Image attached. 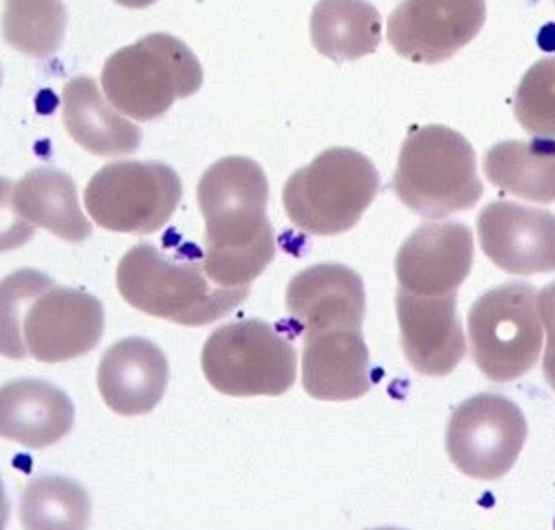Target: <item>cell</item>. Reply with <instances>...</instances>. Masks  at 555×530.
<instances>
[{
  "label": "cell",
  "instance_id": "cell-1",
  "mask_svg": "<svg viewBox=\"0 0 555 530\" xmlns=\"http://www.w3.org/2000/svg\"><path fill=\"white\" fill-rule=\"evenodd\" d=\"M270 185L263 168L245 156L214 161L197 185L206 220L204 270L216 286L245 288L276 257L268 218Z\"/></svg>",
  "mask_w": 555,
  "mask_h": 530
},
{
  "label": "cell",
  "instance_id": "cell-2",
  "mask_svg": "<svg viewBox=\"0 0 555 530\" xmlns=\"http://www.w3.org/2000/svg\"><path fill=\"white\" fill-rule=\"evenodd\" d=\"M116 288L129 307L164 322L204 327L220 322L249 297L251 286L222 288L204 263L175 261L152 243H139L116 268Z\"/></svg>",
  "mask_w": 555,
  "mask_h": 530
},
{
  "label": "cell",
  "instance_id": "cell-3",
  "mask_svg": "<svg viewBox=\"0 0 555 530\" xmlns=\"http://www.w3.org/2000/svg\"><path fill=\"white\" fill-rule=\"evenodd\" d=\"M398 199L427 220L473 209L483 197L477 156L468 139L443 125L415 127L393 172Z\"/></svg>",
  "mask_w": 555,
  "mask_h": 530
},
{
  "label": "cell",
  "instance_id": "cell-4",
  "mask_svg": "<svg viewBox=\"0 0 555 530\" xmlns=\"http://www.w3.org/2000/svg\"><path fill=\"white\" fill-rule=\"evenodd\" d=\"M379 191L375 164L350 147H330L286 181L282 204L288 220L313 236L354 229Z\"/></svg>",
  "mask_w": 555,
  "mask_h": 530
},
{
  "label": "cell",
  "instance_id": "cell-5",
  "mask_svg": "<svg viewBox=\"0 0 555 530\" xmlns=\"http://www.w3.org/2000/svg\"><path fill=\"white\" fill-rule=\"evenodd\" d=\"M204 70L191 48L170 34H150L120 48L102 69V88L118 113L154 120L177 100L199 92Z\"/></svg>",
  "mask_w": 555,
  "mask_h": 530
},
{
  "label": "cell",
  "instance_id": "cell-6",
  "mask_svg": "<svg viewBox=\"0 0 555 530\" xmlns=\"http://www.w3.org/2000/svg\"><path fill=\"white\" fill-rule=\"evenodd\" d=\"M539 290L529 282L500 284L473 302L466 342L473 363L495 384L525 377L543 352Z\"/></svg>",
  "mask_w": 555,
  "mask_h": 530
},
{
  "label": "cell",
  "instance_id": "cell-7",
  "mask_svg": "<svg viewBox=\"0 0 555 530\" xmlns=\"http://www.w3.org/2000/svg\"><path fill=\"white\" fill-rule=\"evenodd\" d=\"M202 371L209 386L224 396L274 398L295 386L299 357L270 323L241 320L209 334L202 350Z\"/></svg>",
  "mask_w": 555,
  "mask_h": 530
},
{
  "label": "cell",
  "instance_id": "cell-8",
  "mask_svg": "<svg viewBox=\"0 0 555 530\" xmlns=\"http://www.w3.org/2000/svg\"><path fill=\"white\" fill-rule=\"evenodd\" d=\"M183 197L175 168L163 161H113L86 186L83 204L100 229L152 234L164 229Z\"/></svg>",
  "mask_w": 555,
  "mask_h": 530
},
{
  "label": "cell",
  "instance_id": "cell-9",
  "mask_svg": "<svg viewBox=\"0 0 555 530\" xmlns=\"http://www.w3.org/2000/svg\"><path fill=\"white\" fill-rule=\"evenodd\" d=\"M529 438L527 416L502 393H477L452 413L446 429V452L470 479L506 477Z\"/></svg>",
  "mask_w": 555,
  "mask_h": 530
},
{
  "label": "cell",
  "instance_id": "cell-10",
  "mask_svg": "<svg viewBox=\"0 0 555 530\" xmlns=\"http://www.w3.org/2000/svg\"><path fill=\"white\" fill-rule=\"evenodd\" d=\"M486 20V0H402L388 17V42L402 59L440 65L470 44Z\"/></svg>",
  "mask_w": 555,
  "mask_h": 530
},
{
  "label": "cell",
  "instance_id": "cell-11",
  "mask_svg": "<svg viewBox=\"0 0 555 530\" xmlns=\"http://www.w3.org/2000/svg\"><path fill=\"white\" fill-rule=\"evenodd\" d=\"M104 325L102 300L81 288L52 286L31 302L25 315V346L40 363H67L100 345Z\"/></svg>",
  "mask_w": 555,
  "mask_h": 530
},
{
  "label": "cell",
  "instance_id": "cell-12",
  "mask_svg": "<svg viewBox=\"0 0 555 530\" xmlns=\"http://www.w3.org/2000/svg\"><path fill=\"white\" fill-rule=\"evenodd\" d=\"M487 259L512 276L555 272V214L516 202H493L477 220Z\"/></svg>",
  "mask_w": 555,
  "mask_h": 530
},
{
  "label": "cell",
  "instance_id": "cell-13",
  "mask_svg": "<svg viewBox=\"0 0 555 530\" xmlns=\"http://www.w3.org/2000/svg\"><path fill=\"white\" fill-rule=\"evenodd\" d=\"M475 236L463 222L421 224L400 245L393 270L398 286L411 295L459 293L473 270Z\"/></svg>",
  "mask_w": 555,
  "mask_h": 530
},
{
  "label": "cell",
  "instance_id": "cell-14",
  "mask_svg": "<svg viewBox=\"0 0 555 530\" xmlns=\"http://www.w3.org/2000/svg\"><path fill=\"white\" fill-rule=\"evenodd\" d=\"M400 345L411 367L425 377H446L461 365L466 338L459 318V293L421 297L396 293Z\"/></svg>",
  "mask_w": 555,
  "mask_h": 530
},
{
  "label": "cell",
  "instance_id": "cell-15",
  "mask_svg": "<svg viewBox=\"0 0 555 530\" xmlns=\"http://www.w3.org/2000/svg\"><path fill=\"white\" fill-rule=\"evenodd\" d=\"M302 390L322 402L359 400L371 390L370 348L363 327L305 332Z\"/></svg>",
  "mask_w": 555,
  "mask_h": 530
},
{
  "label": "cell",
  "instance_id": "cell-16",
  "mask_svg": "<svg viewBox=\"0 0 555 530\" xmlns=\"http://www.w3.org/2000/svg\"><path fill=\"white\" fill-rule=\"evenodd\" d=\"M170 367L160 346L147 338H122L111 346L98 365V392L120 416L152 413L168 388Z\"/></svg>",
  "mask_w": 555,
  "mask_h": 530
},
{
  "label": "cell",
  "instance_id": "cell-17",
  "mask_svg": "<svg viewBox=\"0 0 555 530\" xmlns=\"http://www.w3.org/2000/svg\"><path fill=\"white\" fill-rule=\"evenodd\" d=\"M286 311L302 332L363 327L367 313L365 284L343 263H318L299 272L286 288Z\"/></svg>",
  "mask_w": 555,
  "mask_h": 530
},
{
  "label": "cell",
  "instance_id": "cell-18",
  "mask_svg": "<svg viewBox=\"0 0 555 530\" xmlns=\"http://www.w3.org/2000/svg\"><path fill=\"white\" fill-rule=\"evenodd\" d=\"M75 404L69 393L44 379H15L0 386V439L44 450L69 436Z\"/></svg>",
  "mask_w": 555,
  "mask_h": 530
},
{
  "label": "cell",
  "instance_id": "cell-19",
  "mask_svg": "<svg viewBox=\"0 0 555 530\" xmlns=\"http://www.w3.org/2000/svg\"><path fill=\"white\" fill-rule=\"evenodd\" d=\"M63 122L70 138L95 156H127L141 145L138 125L116 113L92 77L79 75L65 86Z\"/></svg>",
  "mask_w": 555,
  "mask_h": 530
},
{
  "label": "cell",
  "instance_id": "cell-20",
  "mask_svg": "<svg viewBox=\"0 0 555 530\" xmlns=\"http://www.w3.org/2000/svg\"><path fill=\"white\" fill-rule=\"evenodd\" d=\"M13 204L34 229H44L67 243H81L92 236V220L83 214L77 186L63 170L48 166L29 170L15 183Z\"/></svg>",
  "mask_w": 555,
  "mask_h": 530
},
{
  "label": "cell",
  "instance_id": "cell-21",
  "mask_svg": "<svg viewBox=\"0 0 555 530\" xmlns=\"http://www.w3.org/2000/svg\"><path fill=\"white\" fill-rule=\"evenodd\" d=\"M483 170L500 191L534 204H555L554 139L502 141L486 154Z\"/></svg>",
  "mask_w": 555,
  "mask_h": 530
},
{
  "label": "cell",
  "instance_id": "cell-22",
  "mask_svg": "<svg viewBox=\"0 0 555 530\" xmlns=\"http://www.w3.org/2000/svg\"><path fill=\"white\" fill-rule=\"evenodd\" d=\"M311 42L334 63L359 61L382 42V17L370 0H320L311 13Z\"/></svg>",
  "mask_w": 555,
  "mask_h": 530
},
{
  "label": "cell",
  "instance_id": "cell-23",
  "mask_svg": "<svg viewBox=\"0 0 555 530\" xmlns=\"http://www.w3.org/2000/svg\"><path fill=\"white\" fill-rule=\"evenodd\" d=\"M20 522L24 530H88L92 522V500L83 484L47 475L25 484L20 500Z\"/></svg>",
  "mask_w": 555,
  "mask_h": 530
},
{
  "label": "cell",
  "instance_id": "cell-24",
  "mask_svg": "<svg viewBox=\"0 0 555 530\" xmlns=\"http://www.w3.org/2000/svg\"><path fill=\"white\" fill-rule=\"evenodd\" d=\"M63 0H4L2 36L9 47L34 59L54 54L65 38Z\"/></svg>",
  "mask_w": 555,
  "mask_h": 530
},
{
  "label": "cell",
  "instance_id": "cell-25",
  "mask_svg": "<svg viewBox=\"0 0 555 530\" xmlns=\"http://www.w3.org/2000/svg\"><path fill=\"white\" fill-rule=\"evenodd\" d=\"M54 286L52 277L24 268L0 280V357L22 361L27 359L24 322L31 302Z\"/></svg>",
  "mask_w": 555,
  "mask_h": 530
},
{
  "label": "cell",
  "instance_id": "cell-26",
  "mask_svg": "<svg viewBox=\"0 0 555 530\" xmlns=\"http://www.w3.org/2000/svg\"><path fill=\"white\" fill-rule=\"evenodd\" d=\"M514 116L532 138L555 139V56L525 73L514 98Z\"/></svg>",
  "mask_w": 555,
  "mask_h": 530
},
{
  "label": "cell",
  "instance_id": "cell-27",
  "mask_svg": "<svg viewBox=\"0 0 555 530\" xmlns=\"http://www.w3.org/2000/svg\"><path fill=\"white\" fill-rule=\"evenodd\" d=\"M13 189L15 185L9 179L0 177V254L24 247L36 234V229L15 208Z\"/></svg>",
  "mask_w": 555,
  "mask_h": 530
},
{
  "label": "cell",
  "instance_id": "cell-28",
  "mask_svg": "<svg viewBox=\"0 0 555 530\" xmlns=\"http://www.w3.org/2000/svg\"><path fill=\"white\" fill-rule=\"evenodd\" d=\"M539 313L545 334V350H543V377L547 386L555 392V280L539 290Z\"/></svg>",
  "mask_w": 555,
  "mask_h": 530
},
{
  "label": "cell",
  "instance_id": "cell-29",
  "mask_svg": "<svg viewBox=\"0 0 555 530\" xmlns=\"http://www.w3.org/2000/svg\"><path fill=\"white\" fill-rule=\"evenodd\" d=\"M9 516H11V504H9V497H7L4 483H2V479H0V530L7 529Z\"/></svg>",
  "mask_w": 555,
  "mask_h": 530
},
{
  "label": "cell",
  "instance_id": "cell-30",
  "mask_svg": "<svg viewBox=\"0 0 555 530\" xmlns=\"http://www.w3.org/2000/svg\"><path fill=\"white\" fill-rule=\"evenodd\" d=\"M115 2L127 9H145V7H152L156 0H115Z\"/></svg>",
  "mask_w": 555,
  "mask_h": 530
},
{
  "label": "cell",
  "instance_id": "cell-31",
  "mask_svg": "<svg viewBox=\"0 0 555 530\" xmlns=\"http://www.w3.org/2000/svg\"><path fill=\"white\" fill-rule=\"evenodd\" d=\"M375 530H400V529H375Z\"/></svg>",
  "mask_w": 555,
  "mask_h": 530
},
{
  "label": "cell",
  "instance_id": "cell-32",
  "mask_svg": "<svg viewBox=\"0 0 555 530\" xmlns=\"http://www.w3.org/2000/svg\"><path fill=\"white\" fill-rule=\"evenodd\" d=\"M0 79H2V73H0Z\"/></svg>",
  "mask_w": 555,
  "mask_h": 530
},
{
  "label": "cell",
  "instance_id": "cell-33",
  "mask_svg": "<svg viewBox=\"0 0 555 530\" xmlns=\"http://www.w3.org/2000/svg\"><path fill=\"white\" fill-rule=\"evenodd\" d=\"M554 2H555V0H554Z\"/></svg>",
  "mask_w": 555,
  "mask_h": 530
}]
</instances>
